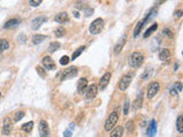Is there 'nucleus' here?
<instances>
[{
    "mask_svg": "<svg viewBox=\"0 0 183 137\" xmlns=\"http://www.w3.org/2000/svg\"><path fill=\"white\" fill-rule=\"evenodd\" d=\"M75 16H76V17H79V14H78V13L76 12V13H75Z\"/></svg>",
    "mask_w": 183,
    "mask_h": 137,
    "instance_id": "a19ab883",
    "label": "nucleus"
},
{
    "mask_svg": "<svg viewBox=\"0 0 183 137\" xmlns=\"http://www.w3.org/2000/svg\"><path fill=\"white\" fill-rule=\"evenodd\" d=\"M122 135H124V127H121V126L117 127L111 134H110V136L111 137H120V136H122Z\"/></svg>",
    "mask_w": 183,
    "mask_h": 137,
    "instance_id": "aec40b11",
    "label": "nucleus"
},
{
    "mask_svg": "<svg viewBox=\"0 0 183 137\" xmlns=\"http://www.w3.org/2000/svg\"><path fill=\"white\" fill-rule=\"evenodd\" d=\"M46 36H42V34H37V36H33L32 38V43L33 45H38V43H42L44 40H46Z\"/></svg>",
    "mask_w": 183,
    "mask_h": 137,
    "instance_id": "412c9836",
    "label": "nucleus"
},
{
    "mask_svg": "<svg viewBox=\"0 0 183 137\" xmlns=\"http://www.w3.org/2000/svg\"><path fill=\"white\" fill-rule=\"evenodd\" d=\"M110 78H111V73L110 72H107V73H104L103 76L101 77V79H100V82H99V88L101 90L105 89V87L108 86V84L110 82Z\"/></svg>",
    "mask_w": 183,
    "mask_h": 137,
    "instance_id": "1a4fd4ad",
    "label": "nucleus"
},
{
    "mask_svg": "<svg viewBox=\"0 0 183 137\" xmlns=\"http://www.w3.org/2000/svg\"><path fill=\"white\" fill-rule=\"evenodd\" d=\"M104 28V21L102 19H94L92 24L89 25V33L90 34H99L102 32Z\"/></svg>",
    "mask_w": 183,
    "mask_h": 137,
    "instance_id": "7ed1b4c3",
    "label": "nucleus"
},
{
    "mask_svg": "<svg viewBox=\"0 0 183 137\" xmlns=\"http://www.w3.org/2000/svg\"><path fill=\"white\" fill-rule=\"evenodd\" d=\"M176 128H178V132H183V118L182 115H180L176 121Z\"/></svg>",
    "mask_w": 183,
    "mask_h": 137,
    "instance_id": "a878e982",
    "label": "nucleus"
},
{
    "mask_svg": "<svg viewBox=\"0 0 183 137\" xmlns=\"http://www.w3.org/2000/svg\"><path fill=\"white\" fill-rule=\"evenodd\" d=\"M134 122L132 121V120H129V121H127L126 122V130L128 132H134Z\"/></svg>",
    "mask_w": 183,
    "mask_h": 137,
    "instance_id": "c756f323",
    "label": "nucleus"
},
{
    "mask_svg": "<svg viewBox=\"0 0 183 137\" xmlns=\"http://www.w3.org/2000/svg\"><path fill=\"white\" fill-rule=\"evenodd\" d=\"M157 132V126H156V120H152L150 126L148 128V136H155Z\"/></svg>",
    "mask_w": 183,
    "mask_h": 137,
    "instance_id": "a211bd4d",
    "label": "nucleus"
},
{
    "mask_svg": "<svg viewBox=\"0 0 183 137\" xmlns=\"http://www.w3.org/2000/svg\"><path fill=\"white\" fill-rule=\"evenodd\" d=\"M54 19H55V22H57V23H66L68 21H69V15L66 14L65 12H62V13H58V14L54 17Z\"/></svg>",
    "mask_w": 183,
    "mask_h": 137,
    "instance_id": "4468645a",
    "label": "nucleus"
},
{
    "mask_svg": "<svg viewBox=\"0 0 183 137\" xmlns=\"http://www.w3.org/2000/svg\"><path fill=\"white\" fill-rule=\"evenodd\" d=\"M0 97H1V93H0Z\"/></svg>",
    "mask_w": 183,
    "mask_h": 137,
    "instance_id": "37998d69",
    "label": "nucleus"
},
{
    "mask_svg": "<svg viewBox=\"0 0 183 137\" xmlns=\"http://www.w3.org/2000/svg\"><path fill=\"white\" fill-rule=\"evenodd\" d=\"M156 1V5H163L165 1H167V0H155Z\"/></svg>",
    "mask_w": 183,
    "mask_h": 137,
    "instance_id": "4c0bfd02",
    "label": "nucleus"
},
{
    "mask_svg": "<svg viewBox=\"0 0 183 137\" xmlns=\"http://www.w3.org/2000/svg\"><path fill=\"white\" fill-rule=\"evenodd\" d=\"M163 33H164V36H167L169 39H173L174 38V33L172 32V30H171V29H166V30H164V31H163Z\"/></svg>",
    "mask_w": 183,
    "mask_h": 137,
    "instance_id": "473e14b6",
    "label": "nucleus"
},
{
    "mask_svg": "<svg viewBox=\"0 0 183 137\" xmlns=\"http://www.w3.org/2000/svg\"><path fill=\"white\" fill-rule=\"evenodd\" d=\"M175 16H176V17H181V16H182V10H176V12H175Z\"/></svg>",
    "mask_w": 183,
    "mask_h": 137,
    "instance_id": "58836bf2",
    "label": "nucleus"
},
{
    "mask_svg": "<svg viewBox=\"0 0 183 137\" xmlns=\"http://www.w3.org/2000/svg\"><path fill=\"white\" fill-rule=\"evenodd\" d=\"M84 50H85V46H83V47H79L75 53H73V54H72V57H71V58H72V60H76L77 57L80 56V54L84 52Z\"/></svg>",
    "mask_w": 183,
    "mask_h": 137,
    "instance_id": "c85d7f7f",
    "label": "nucleus"
},
{
    "mask_svg": "<svg viewBox=\"0 0 183 137\" xmlns=\"http://www.w3.org/2000/svg\"><path fill=\"white\" fill-rule=\"evenodd\" d=\"M29 2L32 7H38L42 2V0H29Z\"/></svg>",
    "mask_w": 183,
    "mask_h": 137,
    "instance_id": "72a5a7b5",
    "label": "nucleus"
},
{
    "mask_svg": "<svg viewBox=\"0 0 183 137\" xmlns=\"http://www.w3.org/2000/svg\"><path fill=\"white\" fill-rule=\"evenodd\" d=\"M143 25H144V21H140V22H137V24H136L135 28H134V33H133L134 38H136V37L140 34L142 28H143Z\"/></svg>",
    "mask_w": 183,
    "mask_h": 137,
    "instance_id": "6ab92c4d",
    "label": "nucleus"
},
{
    "mask_svg": "<svg viewBox=\"0 0 183 137\" xmlns=\"http://www.w3.org/2000/svg\"><path fill=\"white\" fill-rule=\"evenodd\" d=\"M39 135L41 137L49 135V127H48V123L45 120H41L39 122Z\"/></svg>",
    "mask_w": 183,
    "mask_h": 137,
    "instance_id": "9d476101",
    "label": "nucleus"
},
{
    "mask_svg": "<svg viewBox=\"0 0 183 137\" xmlns=\"http://www.w3.org/2000/svg\"><path fill=\"white\" fill-rule=\"evenodd\" d=\"M69 62H70V58L68 56H63L60 60V63H61L62 65H66V64H69Z\"/></svg>",
    "mask_w": 183,
    "mask_h": 137,
    "instance_id": "f704fd0d",
    "label": "nucleus"
},
{
    "mask_svg": "<svg viewBox=\"0 0 183 137\" xmlns=\"http://www.w3.org/2000/svg\"><path fill=\"white\" fill-rule=\"evenodd\" d=\"M88 87V81L86 78H81L79 81H78V85H77V90H78V94L83 95L86 91Z\"/></svg>",
    "mask_w": 183,
    "mask_h": 137,
    "instance_id": "f8f14e48",
    "label": "nucleus"
},
{
    "mask_svg": "<svg viewBox=\"0 0 183 137\" xmlns=\"http://www.w3.org/2000/svg\"><path fill=\"white\" fill-rule=\"evenodd\" d=\"M64 33H65V30H64V28L60 26V28H57L56 30H55V37H57V38H61V37H63V36H64Z\"/></svg>",
    "mask_w": 183,
    "mask_h": 137,
    "instance_id": "cd10ccee",
    "label": "nucleus"
},
{
    "mask_svg": "<svg viewBox=\"0 0 183 137\" xmlns=\"http://www.w3.org/2000/svg\"><path fill=\"white\" fill-rule=\"evenodd\" d=\"M19 24V21L16 19H9L7 23L5 24V29H10V28H14V26H17Z\"/></svg>",
    "mask_w": 183,
    "mask_h": 137,
    "instance_id": "4be33fe9",
    "label": "nucleus"
},
{
    "mask_svg": "<svg viewBox=\"0 0 183 137\" xmlns=\"http://www.w3.org/2000/svg\"><path fill=\"white\" fill-rule=\"evenodd\" d=\"M10 130H12V122H10L9 118H5L4 120V125H2V134L7 136L10 134Z\"/></svg>",
    "mask_w": 183,
    "mask_h": 137,
    "instance_id": "ddd939ff",
    "label": "nucleus"
},
{
    "mask_svg": "<svg viewBox=\"0 0 183 137\" xmlns=\"http://www.w3.org/2000/svg\"><path fill=\"white\" fill-rule=\"evenodd\" d=\"M157 29H158V25H157V24H152L150 28H149L146 31V33H144V38H148V37H150L151 34H152V32H155Z\"/></svg>",
    "mask_w": 183,
    "mask_h": 137,
    "instance_id": "393cba45",
    "label": "nucleus"
},
{
    "mask_svg": "<svg viewBox=\"0 0 183 137\" xmlns=\"http://www.w3.org/2000/svg\"><path fill=\"white\" fill-rule=\"evenodd\" d=\"M129 108H131V103H129V99H125V103H124V114H125V115H127V114H128Z\"/></svg>",
    "mask_w": 183,
    "mask_h": 137,
    "instance_id": "7c9ffc66",
    "label": "nucleus"
},
{
    "mask_svg": "<svg viewBox=\"0 0 183 137\" xmlns=\"http://www.w3.org/2000/svg\"><path fill=\"white\" fill-rule=\"evenodd\" d=\"M61 47V43H57V41H55V43H52L51 45H49V47H48V52L49 53H54L56 52V50H58V48Z\"/></svg>",
    "mask_w": 183,
    "mask_h": 137,
    "instance_id": "b1692460",
    "label": "nucleus"
},
{
    "mask_svg": "<svg viewBox=\"0 0 183 137\" xmlns=\"http://www.w3.org/2000/svg\"><path fill=\"white\" fill-rule=\"evenodd\" d=\"M41 63H42V65H44V67L47 69V70H55V69H56V64H55V62L53 61L52 57L45 56L42 58Z\"/></svg>",
    "mask_w": 183,
    "mask_h": 137,
    "instance_id": "0eeeda50",
    "label": "nucleus"
},
{
    "mask_svg": "<svg viewBox=\"0 0 183 137\" xmlns=\"http://www.w3.org/2000/svg\"><path fill=\"white\" fill-rule=\"evenodd\" d=\"M77 74H78L77 67L70 66V67H68V69H64V70L58 74V78H60L61 81H64V80H68V79H71V78H75Z\"/></svg>",
    "mask_w": 183,
    "mask_h": 137,
    "instance_id": "f03ea898",
    "label": "nucleus"
},
{
    "mask_svg": "<svg viewBox=\"0 0 183 137\" xmlns=\"http://www.w3.org/2000/svg\"><path fill=\"white\" fill-rule=\"evenodd\" d=\"M4 52V50H2V49H1V48H0V55H1V53Z\"/></svg>",
    "mask_w": 183,
    "mask_h": 137,
    "instance_id": "79ce46f5",
    "label": "nucleus"
},
{
    "mask_svg": "<svg viewBox=\"0 0 183 137\" xmlns=\"http://www.w3.org/2000/svg\"><path fill=\"white\" fill-rule=\"evenodd\" d=\"M37 71L39 72V74L41 77L45 76V73H44V71H42V67H40V66H37Z\"/></svg>",
    "mask_w": 183,
    "mask_h": 137,
    "instance_id": "e433bc0d",
    "label": "nucleus"
},
{
    "mask_svg": "<svg viewBox=\"0 0 183 137\" xmlns=\"http://www.w3.org/2000/svg\"><path fill=\"white\" fill-rule=\"evenodd\" d=\"M142 105H143V96H142V94H140L135 98L134 103H133V109L135 111L136 110H140L142 108Z\"/></svg>",
    "mask_w": 183,
    "mask_h": 137,
    "instance_id": "f3484780",
    "label": "nucleus"
},
{
    "mask_svg": "<svg viewBox=\"0 0 183 137\" xmlns=\"http://www.w3.org/2000/svg\"><path fill=\"white\" fill-rule=\"evenodd\" d=\"M171 56H172V53H171V50L169 49H161L159 53V60L163 62H167L171 58Z\"/></svg>",
    "mask_w": 183,
    "mask_h": 137,
    "instance_id": "2eb2a0df",
    "label": "nucleus"
},
{
    "mask_svg": "<svg viewBox=\"0 0 183 137\" xmlns=\"http://www.w3.org/2000/svg\"><path fill=\"white\" fill-rule=\"evenodd\" d=\"M118 120H119V114H118L117 112L110 113V115L108 117L107 121L104 123V129H105L107 132H110V130L116 126V123L118 122Z\"/></svg>",
    "mask_w": 183,
    "mask_h": 137,
    "instance_id": "20e7f679",
    "label": "nucleus"
},
{
    "mask_svg": "<svg viewBox=\"0 0 183 137\" xmlns=\"http://www.w3.org/2000/svg\"><path fill=\"white\" fill-rule=\"evenodd\" d=\"M126 39L127 38L125 37V36H124V37H122V38L119 40V43L116 45V47H114V54H116V55H118V54H119V53L122 50V48H124L125 43H126Z\"/></svg>",
    "mask_w": 183,
    "mask_h": 137,
    "instance_id": "dca6fc26",
    "label": "nucleus"
},
{
    "mask_svg": "<svg viewBox=\"0 0 183 137\" xmlns=\"http://www.w3.org/2000/svg\"><path fill=\"white\" fill-rule=\"evenodd\" d=\"M143 62H144V56H143L142 53L139 52L133 53L129 56V58H128V63L133 67H140L143 64Z\"/></svg>",
    "mask_w": 183,
    "mask_h": 137,
    "instance_id": "f257e3e1",
    "label": "nucleus"
},
{
    "mask_svg": "<svg viewBox=\"0 0 183 137\" xmlns=\"http://www.w3.org/2000/svg\"><path fill=\"white\" fill-rule=\"evenodd\" d=\"M46 22H47V17H46V16H38V17H36V19L31 22V28H32L33 30H38L42 24L46 23Z\"/></svg>",
    "mask_w": 183,
    "mask_h": 137,
    "instance_id": "6e6552de",
    "label": "nucleus"
},
{
    "mask_svg": "<svg viewBox=\"0 0 183 137\" xmlns=\"http://www.w3.org/2000/svg\"><path fill=\"white\" fill-rule=\"evenodd\" d=\"M160 89V85L159 82H157V81H152L149 84L148 86V89H146V97L148 98H153L156 95L158 94V91Z\"/></svg>",
    "mask_w": 183,
    "mask_h": 137,
    "instance_id": "39448f33",
    "label": "nucleus"
},
{
    "mask_svg": "<svg viewBox=\"0 0 183 137\" xmlns=\"http://www.w3.org/2000/svg\"><path fill=\"white\" fill-rule=\"evenodd\" d=\"M33 129V121H29V122L24 123L22 126V130L24 132H31Z\"/></svg>",
    "mask_w": 183,
    "mask_h": 137,
    "instance_id": "5701e85b",
    "label": "nucleus"
},
{
    "mask_svg": "<svg viewBox=\"0 0 183 137\" xmlns=\"http://www.w3.org/2000/svg\"><path fill=\"white\" fill-rule=\"evenodd\" d=\"M63 135H64V136H71V132H69V130H66V132H64V134H63Z\"/></svg>",
    "mask_w": 183,
    "mask_h": 137,
    "instance_id": "ea45409f",
    "label": "nucleus"
},
{
    "mask_svg": "<svg viewBox=\"0 0 183 137\" xmlns=\"http://www.w3.org/2000/svg\"><path fill=\"white\" fill-rule=\"evenodd\" d=\"M174 88L178 90V91H182V84H181L180 81H176V82L174 84Z\"/></svg>",
    "mask_w": 183,
    "mask_h": 137,
    "instance_id": "c9c22d12",
    "label": "nucleus"
},
{
    "mask_svg": "<svg viewBox=\"0 0 183 137\" xmlns=\"http://www.w3.org/2000/svg\"><path fill=\"white\" fill-rule=\"evenodd\" d=\"M87 91H86V98L87 99H93L95 98V96L97 95V86L93 84L89 87H87Z\"/></svg>",
    "mask_w": 183,
    "mask_h": 137,
    "instance_id": "9b49d317",
    "label": "nucleus"
},
{
    "mask_svg": "<svg viewBox=\"0 0 183 137\" xmlns=\"http://www.w3.org/2000/svg\"><path fill=\"white\" fill-rule=\"evenodd\" d=\"M0 48L2 50H6L9 48V43L6 40V39H0Z\"/></svg>",
    "mask_w": 183,
    "mask_h": 137,
    "instance_id": "bb28decb",
    "label": "nucleus"
},
{
    "mask_svg": "<svg viewBox=\"0 0 183 137\" xmlns=\"http://www.w3.org/2000/svg\"><path fill=\"white\" fill-rule=\"evenodd\" d=\"M24 115H25V113H24L23 111H19V112H16V113H15V115H14V120H15V121H16V122H17V121H19L21 119L23 118Z\"/></svg>",
    "mask_w": 183,
    "mask_h": 137,
    "instance_id": "2f4dec72",
    "label": "nucleus"
},
{
    "mask_svg": "<svg viewBox=\"0 0 183 137\" xmlns=\"http://www.w3.org/2000/svg\"><path fill=\"white\" fill-rule=\"evenodd\" d=\"M132 79H133V74L132 73H128V74H125V76L121 77V79L119 80V82H118V88L120 90H126L128 87H129V85H131L132 82Z\"/></svg>",
    "mask_w": 183,
    "mask_h": 137,
    "instance_id": "423d86ee",
    "label": "nucleus"
}]
</instances>
